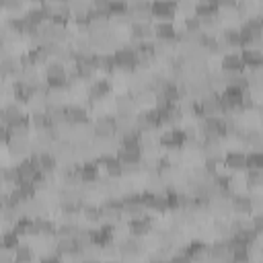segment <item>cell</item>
Masks as SVG:
<instances>
[{
  "mask_svg": "<svg viewBox=\"0 0 263 263\" xmlns=\"http://www.w3.org/2000/svg\"><path fill=\"white\" fill-rule=\"evenodd\" d=\"M166 263H191V259H187L185 255H181V253H177V255H173V257H168V259H166Z\"/></svg>",
  "mask_w": 263,
  "mask_h": 263,
  "instance_id": "obj_11",
  "label": "cell"
},
{
  "mask_svg": "<svg viewBox=\"0 0 263 263\" xmlns=\"http://www.w3.org/2000/svg\"><path fill=\"white\" fill-rule=\"evenodd\" d=\"M218 2L214 0H203V2H197L193 4V14L199 16V18H205V16H212V14H218Z\"/></svg>",
  "mask_w": 263,
  "mask_h": 263,
  "instance_id": "obj_8",
  "label": "cell"
},
{
  "mask_svg": "<svg viewBox=\"0 0 263 263\" xmlns=\"http://www.w3.org/2000/svg\"><path fill=\"white\" fill-rule=\"evenodd\" d=\"M12 259L14 263H33V249L29 245H18L12 251Z\"/></svg>",
  "mask_w": 263,
  "mask_h": 263,
  "instance_id": "obj_10",
  "label": "cell"
},
{
  "mask_svg": "<svg viewBox=\"0 0 263 263\" xmlns=\"http://www.w3.org/2000/svg\"><path fill=\"white\" fill-rule=\"evenodd\" d=\"M220 70L226 72V74H242V72H245V62H242L240 53H236V51L224 53V58H222V68H220Z\"/></svg>",
  "mask_w": 263,
  "mask_h": 263,
  "instance_id": "obj_3",
  "label": "cell"
},
{
  "mask_svg": "<svg viewBox=\"0 0 263 263\" xmlns=\"http://www.w3.org/2000/svg\"><path fill=\"white\" fill-rule=\"evenodd\" d=\"M39 263H62V257H60V255H55V253H51V255H45Z\"/></svg>",
  "mask_w": 263,
  "mask_h": 263,
  "instance_id": "obj_13",
  "label": "cell"
},
{
  "mask_svg": "<svg viewBox=\"0 0 263 263\" xmlns=\"http://www.w3.org/2000/svg\"><path fill=\"white\" fill-rule=\"evenodd\" d=\"M205 247H208V245H205L203 240H191V242H187L179 253H181V255H185L187 259L195 261V259H201V257H203Z\"/></svg>",
  "mask_w": 263,
  "mask_h": 263,
  "instance_id": "obj_6",
  "label": "cell"
},
{
  "mask_svg": "<svg viewBox=\"0 0 263 263\" xmlns=\"http://www.w3.org/2000/svg\"><path fill=\"white\" fill-rule=\"evenodd\" d=\"M222 47H240V31L236 27H226L222 31V39H220Z\"/></svg>",
  "mask_w": 263,
  "mask_h": 263,
  "instance_id": "obj_9",
  "label": "cell"
},
{
  "mask_svg": "<svg viewBox=\"0 0 263 263\" xmlns=\"http://www.w3.org/2000/svg\"><path fill=\"white\" fill-rule=\"evenodd\" d=\"M224 164L228 168H247V152H240V150H230L224 154Z\"/></svg>",
  "mask_w": 263,
  "mask_h": 263,
  "instance_id": "obj_7",
  "label": "cell"
},
{
  "mask_svg": "<svg viewBox=\"0 0 263 263\" xmlns=\"http://www.w3.org/2000/svg\"><path fill=\"white\" fill-rule=\"evenodd\" d=\"M127 228L132 232V236H142V234H148L152 230V220L150 216H140V218H129L127 220Z\"/></svg>",
  "mask_w": 263,
  "mask_h": 263,
  "instance_id": "obj_5",
  "label": "cell"
},
{
  "mask_svg": "<svg viewBox=\"0 0 263 263\" xmlns=\"http://www.w3.org/2000/svg\"><path fill=\"white\" fill-rule=\"evenodd\" d=\"M111 90H113V86H111V80H109V78L92 80V84H90V88H88V101H90V103L101 101V99L107 97Z\"/></svg>",
  "mask_w": 263,
  "mask_h": 263,
  "instance_id": "obj_4",
  "label": "cell"
},
{
  "mask_svg": "<svg viewBox=\"0 0 263 263\" xmlns=\"http://www.w3.org/2000/svg\"><path fill=\"white\" fill-rule=\"evenodd\" d=\"M185 142H187V134L183 127H171L158 136V144L171 150H179L181 146H185Z\"/></svg>",
  "mask_w": 263,
  "mask_h": 263,
  "instance_id": "obj_1",
  "label": "cell"
},
{
  "mask_svg": "<svg viewBox=\"0 0 263 263\" xmlns=\"http://www.w3.org/2000/svg\"><path fill=\"white\" fill-rule=\"evenodd\" d=\"M175 12H177V2H171V0L150 2V14H154L158 21H171Z\"/></svg>",
  "mask_w": 263,
  "mask_h": 263,
  "instance_id": "obj_2",
  "label": "cell"
},
{
  "mask_svg": "<svg viewBox=\"0 0 263 263\" xmlns=\"http://www.w3.org/2000/svg\"><path fill=\"white\" fill-rule=\"evenodd\" d=\"M10 132L6 129V125H0V144H8L10 142Z\"/></svg>",
  "mask_w": 263,
  "mask_h": 263,
  "instance_id": "obj_12",
  "label": "cell"
}]
</instances>
